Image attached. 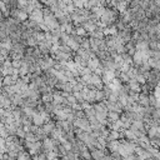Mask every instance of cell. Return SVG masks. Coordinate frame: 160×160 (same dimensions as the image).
<instances>
[{
	"label": "cell",
	"instance_id": "7a4b0ae2",
	"mask_svg": "<svg viewBox=\"0 0 160 160\" xmlns=\"http://www.w3.org/2000/svg\"><path fill=\"white\" fill-rule=\"evenodd\" d=\"M105 150V149H104ZM104 150H100V149H95L91 151V159L93 160H102L106 154Z\"/></svg>",
	"mask_w": 160,
	"mask_h": 160
},
{
	"label": "cell",
	"instance_id": "5b68a950",
	"mask_svg": "<svg viewBox=\"0 0 160 160\" xmlns=\"http://www.w3.org/2000/svg\"><path fill=\"white\" fill-rule=\"evenodd\" d=\"M82 48H83L84 50H90V38H89V36H85V38H83Z\"/></svg>",
	"mask_w": 160,
	"mask_h": 160
},
{
	"label": "cell",
	"instance_id": "3957f363",
	"mask_svg": "<svg viewBox=\"0 0 160 160\" xmlns=\"http://www.w3.org/2000/svg\"><path fill=\"white\" fill-rule=\"evenodd\" d=\"M120 114H118V113H115V111H109L108 113V120L113 124V123H115V122H118V120H120Z\"/></svg>",
	"mask_w": 160,
	"mask_h": 160
},
{
	"label": "cell",
	"instance_id": "6da1fadb",
	"mask_svg": "<svg viewBox=\"0 0 160 160\" xmlns=\"http://www.w3.org/2000/svg\"><path fill=\"white\" fill-rule=\"evenodd\" d=\"M44 124H45V119L35 110V114L33 115V125H35L38 128H42Z\"/></svg>",
	"mask_w": 160,
	"mask_h": 160
},
{
	"label": "cell",
	"instance_id": "277c9868",
	"mask_svg": "<svg viewBox=\"0 0 160 160\" xmlns=\"http://www.w3.org/2000/svg\"><path fill=\"white\" fill-rule=\"evenodd\" d=\"M134 79L138 82V84H140L142 86L146 84V76H144L143 74H139V73H138V74L135 75V78H134Z\"/></svg>",
	"mask_w": 160,
	"mask_h": 160
}]
</instances>
